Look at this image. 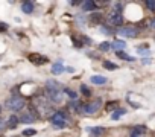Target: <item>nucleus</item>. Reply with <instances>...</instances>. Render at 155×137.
I'll use <instances>...</instances> for the list:
<instances>
[{
    "instance_id": "f257e3e1",
    "label": "nucleus",
    "mask_w": 155,
    "mask_h": 137,
    "mask_svg": "<svg viewBox=\"0 0 155 137\" xmlns=\"http://www.w3.org/2000/svg\"><path fill=\"white\" fill-rule=\"evenodd\" d=\"M46 94H47V99L52 104H61L62 102V87H61V84L53 81V79H49L46 82Z\"/></svg>"
},
{
    "instance_id": "f03ea898",
    "label": "nucleus",
    "mask_w": 155,
    "mask_h": 137,
    "mask_svg": "<svg viewBox=\"0 0 155 137\" xmlns=\"http://www.w3.org/2000/svg\"><path fill=\"white\" fill-rule=\"evenodd\" d=\"M50 122H52V125H53L55 128H66L69 127V123H70V117L67 113H64V111H56L52 114L50 117Z\"/></svg>"
},
{
    "instance_id": "7ed1b4c3",
    "label": "nucleus",
    "mask_w": 155,
    "mask_h": 137,
    "mask_svg": "<svg viewBox=\"0 0 155 137\" xmlns=\"http://www.w3.org/2000/svg\"><path fill=\"white\" fill-rule=\"evenodd\" d=\"M100 105H102V101H100V99H94V101H91L90 104L81 105V107H79V111L84 113V114H94V113L99 111Z\"/></svg>"
},
{
    "instance_id": "20e7f679",
    "label": "nucleus",
    "mask_w": 155,
    "mask_h": 137,
    "mask_svg": "<svg viewBox=\"0 0 155 137\" xmlns=\"http://www.w3.org/2000/svg\"><path fill=\"white\" fill-rule=\"evenodd\" d=\"M6 108L11 110V111H20V110L24 107V99L20 98V96H12L6 101Z\"/></svg>"
},
{
    "instance_id": "39448f33",
    "label": "nucleus",
    "mask_w": 155,
    "mask_h": 137,
    "mask_svg": "<svg viewBox=\"0 0 155 137\" xmlns=\"http://www.w3.org/2000/svg\"><path fill=\"white\" fill-rule=\"evenodd\" d=\"M21 123H32L37 119V110L32 107V110H28V111H23L21 116L18 117Z\"/></svg>"
},
{
    "instance_id": "423d86ee",
    "label": "nucleus",
    "mask_w": 155,
    "mask_h": 137,
    "mask_svg": "<svg viewBox=\"0 0 155 137\" xmlns=\"http://www.w3.org/2000/svg\"><path fill=\"white\" fill-rule=\"evenodd\" d=\"M108 21H110L111 24H114V26H119V24H122V23H123L122 12H120V11H117V9H113V11H110V14H108Z\"/></svg>"
},
{
    "instance_id": "0eeeda50",
    "label": "nucleus",
    "mask_w": 155,
    "mask_h": 137,
    "mask_svg": "<svg viewBox=\"0 0 155 137\" xmlns=\"http://www.w3.org/2000/svg\"><path fill=\"white\" fill-rule=\"evenodd\" d=\"M137 34H138V31L134 26H126V27H120L119 29V35H123L126 38H134V37H137Z\"/></svg>"
},
{
    "instance_id": "6e6552de",
    "label": "nucleus",
    "mask_w": 155,
    "mask_h": 137,
    "mask_svg": "<svg viewBox=\"0 0 155 137\" xmlns=\"http://www.w3.org/2000/svg\"><path fill=\"white\" fill-rule=\"evenodd\" d=\"M29 61L32 64H35V66H43L49 60H47V57H44V55H41V53H31L29 55Z\"/></svg>"
},
{
    "instance_id": "1a4fd4ad",
    "label": "nucleus",
    "mask_w": 155,
    "mask_h": 137,
    "mask_svg": "<svg viewBox=\"0 0 155 137\" xmlns=\"http://www.w3.org/2000/svg\"><path fill=\"white\" fill-rule=\"evenodd\" d=\"M87 131H90V134H91V136L97 137V136H102L103 133H105V128H103V127H88Z\"/></svg>"
},
{
    "instance_id": "9d476101",
    "label": "nucleus",
    "mask_w": 155,
    "mask_h": 137,
    "mask_svg": "<svg viewBox=\"0 0 155 137\" xmlns=\"http://www.w3.org/2000/svg\"><path fill=\"white\" fill-rule=\"evenodd\" d=\"M64 72V66H62V61L59 60L58 63H55L53 66H52V73L53 75H61Z\"/></svg>"
},
{
    "instance_id": "9b49d317",
    "label": "nucleus",
    "mask_w": 155,
    "mask_h": 137,
    "mask_svg": "<svg viewBox=\"0 0 155 137\" xmlns=\"http://www.w3.org/2000/svg\"><path fill=\"white\" fill-rule=\"evenodd\" d=\"M21 11L24 14H32L34 12V3L32 2H23L21 3Z\"/></svg>"
},
{
    "instance_id": "f8f14e48",
    "label": "nucleus",
    "mask_w": 155,
    "mask_h": 137,
    "mask_svg": "<svg viewBox=\"0 0 155 137\" xmlns=\"http://www.w3.org/2000/svg\"><path fill=\"white\" fill-rule=\"evenodd\" d=\"M90 20H91L94 24H100L103 21V15H102L100 12H93L91 15H90Z\"/></svg>"
},
{
    "instance_id": "ddd939ff",
    "label": "nucleus",
    "mask_w": 155,
    "mask_h": 137,
    "mask_svg": "<svg viewBox=\"0 0 155 137\" xmlns=\"http://www.w3.org/2000/svg\"><path fill=\"white\" fill-rule=\"evenodd\" d=\"M91 82H93V84H96V85H103V84H107V78L94 75V76H91Z\"/></svg>"
},
{
    "instance_id": "4468645a",
    "label": "nucleus",
    "mask_w": 155,
    "mask_h": 137,
    "mask_svg": "<svg viewBox=\"0 0 155 137\" xmlns=\"http://www.w3.org/2000/svg\"><path fill=\"white\" fill-rule=\"evenodd\" d=\"M96 9V3L91 0H85L82 2V11H94Z\"/></svg>"
},
{
    "instance_id": "2eb2a0df",
    "label": "nucleus",
    "mask_w": 155,
    "mask_h": 137,
    "mask_svg": "<svg viewBox=\"0 0 155 137\" xmlns=\"http://www.w3.org/2000/svg\"><path fill=\"white\" fill-rule=\"evenodd\" d=\"M111 46L116 49V52H119V50H123V47H126V43L122 41V40H117V41H114Z\"/></svg>"
},
{
    "instance_id": "dca6fc26",
    "label": "nucleus",
    "mask_w": 155,
    "mask_h": 137,
    "mask_svg": "<svg viewBox=\"0 0 155 137\" xmlns=\"http://www.w3.org/2000/svg\"><path fill=\"white\" fill-rule=\"evenodd\" d=\"M116 55H117V58H120V60H125V61H134V58H132V57H129V55L125 53L123 50L116 52Z\"/></svg>"
},
{
    "instance_id": "f3484780",
    "label": "nucleus",
    "mask_w": 155,
    "mask_h": 137,
    "mask_svg": "<svg viewBox=\"0 0 155 137\" xmlns=\"http://www.w3.org/2000/svg\"><path fill=\"white\" fill-rule=\"evenodd\" d=\"M18 122H20V119H18L17 116H11L9 120H8V127H9V128H15V127L18 125Z\"/></svg>"
},
{
    "instance_id": "a211bd4d",
    "label": "nucleus",
    "mask_w": 155,
    "mask_h": 137,
    "mask_svg": "<svg viewBox=\"0 0 155 137\" xmlns=\"http://www.w3.org/2000/svg\"><path fill=\"white\" fill-rule=\"evenodd\" d=\"M132 133H135V134H138V136H143V134L146 133V127H143V125H135V127L132 128Z\"/></svg>"
},
{
    "instance_id": "6ab92c4d",
    "label": "nucleus",
    "mask_w": 155,
    "mask_h": 137,
    "mask_svg": "<svg viewBox=\"0 0 155 137\" xmlns=\"http://www.w3.org/2000/svg\"><path fill=\"white\" fill-rule=\"evenodd\" d=\"M123 114H126V110H123V108H122V110H116V111L111 114V117H113V120H117V119L122 117Z\"/></svg>"
},
{
    "instance_id": "aec40b11",
    "label": "nucleus",
    "mask_w": 155,
    "mask_h": 137,
    "mask_svg": "<svg viewBox=\"0 0 155 137\" xmlns=\"http://www.w3.org/2000/svg\"><path fill=\"white\" fill-rule=\"evenodd\" d=\"M117 108L119 110V101H111V102H107V110L108 111H113V110Z\"/></svg>"
},
{
    "instance_id": "412c9836",
    "label": "nucleus",
    "mask_w": 155,
    "mask_h": 137,
    "mask_svg": "<svg viewBox=\"0 0 155 137\" xmlns=\"http://www.w3.org/2000/svg\"><path fill=\"white\" fill-rule=\"evenodd\" d=\"M103 67L108 68V70H116V68H117V64H114L111 61H103Z\"/></svg>"
},
{
    "instance_id": "4be33fe9",
    "label": "nucleus",
    "mask_w": 155,
    "mask_h": 137,
    "mask_svg": "<svg viewBox=\"0 0 155 137\" xmlns=\"http://www.w3.org/2000/svg\"><path fill=\"white\" fill-rule=\"evenodd\" d=\"M100 32L102 34H107V35H113L114 29H111V27H108V26H100Z\"/></svg>"
},
{
    "instance_id": "5701e85b",
    "label": "nucleus",
    "mask_w": 155,
    "mask_h": 137,
    "mask_svg": "<svg viewBox=\"0 0 155 137\" xmlns=\"http://www.w3.org/2000/svg\"><path fill=\"white\" fill-rule=\"evenodd\" d=\"M64 91H66V93L69 94V98H70L72 101H76V99H78V94H76V93H75L73 90H70V88H66Z\"/></svg>"
},
{
    "instance_id": "b1692460",
    "label": "nucleus",
    "mask_w": 155,
    "mask_h": 137,
    "mask_svg": "<svg viewBox=\"0 0 155 137\" xmlns=\"http://www.w3.org/2000/svg\"><path fill=\"white\" fill-rule=\"evenodd\" d=\"M100 50H110V47H111V44L108 43V41H103V43H100Z\"/></svg>"
},
{
    "instance_id": "393cba45",
    "label": "nucleus",
    "mask_w": 155,
    "mask_h": 137,
    "mask_svg": "<svg viewBox=\"0 0 155 137\" xmlns=\"http://www.w3.org/2000/svg\"><path fill=\"white\" fill-rule=\"evenodd\" d=\"M81 91H82L85 96H91V91H90V88H88L87 85H84V84L81 85Z\"/></svg>"
},
{
    "instance_id": "a878e982",
    "label": "nucleus",
    "mask_w": 155,
    "mask_h": 137,
    "mask_svg": "<svg viewBox=\"0 0 155 137\" xmlns=\"http://www.w3.org/2000/svg\"><path fill=\"white\" fill-rule=\"evenodd\" d=\"M146 6H148L151 11L155 12V0H148V2H146Z\"/></svg>"
},
{
    "instance_id": "bb28decb",
    "label": "nucleus",
    "mask_w": 155,
    "mask_h": 137,
    "mask_svg": "<svg viewBox=\"0 0 155 137\" xmlns=\"http://www.w3.org/2000/svg\"><path fill=\"white\" fill-rule=\"evenodd\" d=\"M23 134H24L26 137H29V136H35V134H37V131L29 128V130H24V131H23Z\"/></svg>"
},
{
    "instance_id": "cd10ccee",
    "label": "nucleus",
    "mask_w": 155,
    "mask_h": 137,
    "mask_svg": "<svg viewBox=\"0 0 155 137\" xmlns=\"http://www.w3.org/2000/svg\"><path fill=\"white\" fill-rule=\"evenodd\" d=\"M72 41H73V44H75V46H76L78 49H79V47H82V44H81V43H79V41H78V40H76V37H72Z\"/></svg>"
},
{
    "instance_id": "c85d7f7f",
    "label": "nucleus",
    "mask_w": 155,
    "mask_h": 137,
    "mask_svg": "<svg viewBox=\"0 0 155 137\" xmlns=\"http://www.w3.org/2000/svg\"><path fill=\"white\" fill-rule=\"evenodd\" d=\"M137 52H138L140 55H149V50H148V49H141V47H138Z\"/></svg>"
},
{
    "instance_id": "c756f323",
    "label": "nucleus",
    "mask_w": 155,
    "mask_h": 137,
    "mask_svg": "<svg viewBox=\"0 0 155 137\" xmlns=\"http://www.w3.org/2000/svg\"><path fill=\"white\" fill-rule=\"evenodd\" d=\"M81 41H84V43H87V44H90V43H91V40H90V38H87L85 35H81Z\"/></svg>"
},
{
    "instance_id": "7c9ffc66",
    "label": "nucleus",
    "mask_w": 155,
    "mask_h": 137,
    "mask_svg": "<svg viewBox=\"0 0 155 137\" xmlns=\"http://www.w3.org/2000/svg\"><path fill=\"white\" fill-rule=\"evenodd\" d=\"M8 29V24H5V23H0V32H5Z\"/></svg>"
},
{
    "instance_id": "2f4dec72",
    "label": "nucleus",
    "mask_w": 155,
    "mask_h": 137,
    "mask_svg": "<svg viewBox=\"0 0 155 137\" xmlns=\"http://www.w3.org/2000/svg\"><path fill=\"white\" fill-rule=\"evenodd\" d=\"M3 128H5V120H3V119H0V131H2Z\"/></svg>"
},
{
    "instance_id": "473e14b6",
    "label": "nucleus",
    "mask_w": 155,
    "mask_h": 137,
    "mask_svg": "<svg viewBox=\"0 0 155 137\" xmlns=\"http://www.w3.org/2000/svg\"><path fill=\"white\" fill-rule=\"evenodd\" d=\"M67 72H70V73H73V72H75V68H73V67H67Z\"/></svg>"
},
{
    "instance_id": "72a5a7b5",
    "label": "nucleus",
    "mask_w": 155,
    "mask_h": 137,
    "mask_svg": "<svg viewBox=\"0 0 155 137\" xmlns=\"http://www.w3.org/2000/svg\"><path fill=\"white\" fill-rule=\"evenodd\" d=\"M131 137H140V136H138V134H135V133H132V131H131Z\"/></svg>"
},
{
    "instance_id": "f704fd0d",
    "label": "nucleus",
    "mask_w": 155,
    "mask_h": 137,
    "mask_svg": "<svg viewBox=\"0 0 155 137\" xmlns=\"http://www.w3.org/2000/svg\"><path fill=\"white\" fill-rule=\"evenodd\" d=\"M151 26H152L154 29H155V20H152V21H151Z\"/></svg>"
},
{
    "instance_id": "c9c22d12",
    "label": "nucleus",
    "mask_w": 155,
    "mask_h": 137,
    "mask_svg": "<svg viewBox=\"0 0 155 137\" xmlns=\"http://www.w3.org/2000/svg\"><path fill=\"white\" fill-rule=\"evenodd\" d=\"M0 113H2V105H0Z\"/></svg>"
}]
</instances>
